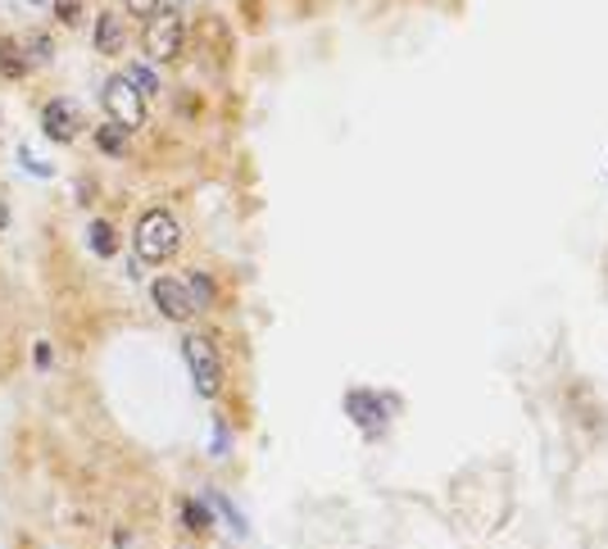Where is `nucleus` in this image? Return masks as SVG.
I'll list each match as a JSON object with an SVG mask.
<instances>
[{
  "instance_id": "f257e3e1",
  "label": "nucleus",
  "mask_w": 608,
  "mask_h": 549,
  "mask_svg": "<svg viewBox=\"0 0 608 549\" xmlns=\"http://www.w3.org/2000/svg\"><path fill=\"white\" fill-rule=\"evenodd\" d=\"M137 264H164L177 254L182 245V228H177V218L164 213V209H150L141 223H137Z\"/></svg>"
},
{
  "instance_id": "f03ea898",
  "label": "nucleus",
  "mask_w": 608,
  "mask_h": 549,
  "mask_svg": "<svg viewBox=\"0 0 608 549\" xmlns=\"http://www.w3.org/2000/svg\"><path fill=\"white\" fill-rule=\"evenodd\" d=\"M182 354H186V369H192L196 391H200L205 399H214V395L222 391V359H218L214 341L196 332V337H186V341H182Z\"/></svg>"
},
{
  "instance_id": "7ed1b4c3",
  "label": "nucleus",
  "mask_w": 608,
  "mask_h": 549,
  "mask_svg": "<svg viewBox=\"0 0 608 549\" xmlns=\"http://www.w3.org/2000/svg\"><path fill=\"white\" fill-rule=\"evenodd\" d=\"M182 36H186L182 14L177 10H155V14H150V23H145V55L160 59V64L177 59L182 55Z\"/></svg>"
},
{
  "instance_id": "20e7f679",
  "label": "nucleus",
  "mask_w": 608,
  "mask_h": 549,
  "mask_svg": "<svg viewBox=\"0 0 608 549\" xmlns=\"http://www.w3.org/2000/svg\"><path fill=\"white\" fill-rule=\"evenodd\" d=\"M100 100H105V109H109V119L119 123L123 132H132V128L145 123V100L137 96V87H132L128 78H109V83L100 87Z\"/></svg>"
},
{
  "instance_id": "39448f33",
  "label": "nucleus",
  "mask_w": 608,
  "mask_h": 549,
  "mask_svg": "<svg viewBox=\"0 0 608 549\" xmlns=\"http://www.w3.org/2000/svg\"><path fill=\"white\" fill-rule=\"evenodd\" d=\"M150 296H155L160 314L173 318V322H186V318H196V300L186 296V286L177 277H160L155 286H150Z\"/></svg>"
},
{
  "instance_id": "423d86ee",
  "label": "nucleus",
  "mask_w": 608,
  "mask_h": 549,
  "mask_svg": "<svg viewBox=\"0 0 608 549\" xmlns=\"http://www.w3.org/2000/svg\"><path fill=\"white\" fill-rule=\"evenodd\" d=\"M346 414H350L368 436H377V431H382V422H387V399H377V391H350V395H346Z\"/></svg>"
},
{
  "instance_id": "0eeeda50",
  "label": "nucleus",
  "mask_w": 608,
  "mask_h": 549,
  "mask_svg": "<svg viewBox=\"0 0 608 549\" xmlns=\"http://www.w3.org/2000/svg\"><path fill=\"white\" fill-rule=\"evenodd\" d=\"M42 128H46L51 141H73L78 136V109H73L68 100H51L42 109Z\"/></svg>"
},
{
  "instance_id": "6e6552de",
  "label": "nucleus",
  "mask_w": 608,
  "mask_h": 549,
  "mask_svg": "<svg viewBox=\"0 0 608 549\" xmlns=\"http://www.w3.org/2000/svg\"><path fill=\"white\" fill-rule=\"evenodd\" d=\"M123 42H128V36H123V23L113 19V14H100V19H96V51H100V55H119Z\"/></svg>"
},
{
  "instance_id": "1a4fd4ad",
  "label": "nucleus",
  "mask_w": 608,
  "mask_h": 549,
  "mask_svg": "<svg viewBox=\"0 0 608 549\" xmlns=\"http://www.w3.org/2000/svg\"><path fill=\"white\" fill-rule=\"evenodd\" d=\"M0 68H6L10 78H23V73L32 68L28 55H23V42H14V36H0Z\"/></svg>"
},
{
  "instance_id": "9d476101",
  "label": "nucleus",
  "mask_w": 608,
  "mask_h": 549,
  "mask_svg": "<svg viewBox=\"0 0 608 549\" xmlns=\"http://www.w3.org/2000/svg\"><path fill=\"white\" fill-rule=\"evenodd\" d=\"M87 241H91V254H100V260H109V254L119 250V237H113V228L105 223V218H96V223L87 228Z\"/></svg>"
},
{
  "instance_id": "9b49d317",
  "label": "nucleus",
  "mask_w": 608,
  "mask_h": 549,
  "mask_svg": "<svg viewBox=\"0 0 608 549\" xmlns=\"http://www.w3.org/2000/svg\"><path fill=\"white\" fill-rule=\"evenodd\" d=\"M123 78L137 87V96H141V100H145V96H160V78H155V73H150L145 64H132V68L123 73Z\"/></svg>"
},
{
  "instance_id": "f8f14e48",
  "label": "nucleus",
  "mask_w": 608,
  "mask_h": 549,
  "mask_svg": "<svg viewBox=\"0 0 608 549\" xmlns=\"http://www.w3.org/2000/svg\"><path fill=\"white\" fill-rule=\"evenodd\" d=\"M182 523H186V531H209L214 518H209V508H205L200 499H186V504H182Z\"/></svg>"
},
{
  "instance_id": "ddd939ff",
  "label": "nucleus",
  "mask_w": 608,
  "mask_h": 549,
  "mask_svg": "<svg viewBox=\"0 0 608 549\" xmlns=\"http://www.w3.org/2000/svg\"><path fill=\"white\" fill-rule=\"evenodd\" d=\"M186 296L196 300V309L209 305V300H214V282H209V273H186Z\"/></svg>"
},
{
  "instance_id": "4468645a",
  "label": "nucleus",
  "mask_w": 608,
  "mask_h": 549,
  "mask_svg": "<svg viewBox=\"0 0 608 549\" xmlns=\"http://www.w3.org/2000/svg\"><path fill=\"white\" fill-rule=\"evenodd\" d=\"M96 145L105 155H123V128L119 123H105L100 132H96Z\"/></svg>"
},
{
  "instance_id": "2eb2a0df",
  "label": "nucleus",
  "mask_w": 608,
  "mask_h": 549,
  "mask_svg": "<svg viewBox=\"0 0 608 549\" xmlns=\"http://www.w3.org/2000/svg\"><path fill=\"white\" fill-rule=\"evenodd\" d=\"M23 55H28V64H46V59L55 55L51 36H28V42H23Z\"/></svg>"
},
{
  "instance_id": "dca6fc26",
  "label": "nucleus",
  "mask_w": 608,
  "mask_h": 549,
  "mask_svg": "<svg viewBox=\"0 0 608 549\" xmlns=\"http://www.w3.org/2000/svg\"><path fill=\"white\" fill-rule=\"evenodd\" d=\"M55 14H59V23H73L83 14V6H78V0H55Z\"/></svg>"
},
{
  "instance_id": "f3484780",
  "label": "nucleus",
  "mask_w": 608,
  "mask_h": 549,
  "mask_svg": "<svg viewBox=\"0 0 608 549\" xmlns=\"http://www.w3.org/2000/svg\"><path fill=\"white\" fill-rule=\"evenodd\" d=\"M123 6L137 14V19H150V14H155L160 10V0H123Z\"/></svg>"
},
{
  "instance_id": "a211bd4d",
  "label": "nucleus",
  "mask_w": 608,
  "mask_h": 549,
  "mask_svg": "<svg viewBox=\"0 0 608 549\" xmlns=\"http://www.w3.org/2000/svg\"><path fill=\"white\" fill-rule=\"evenodd\" d=\"M19 160L28 164V173H36V177H51V164H42V160H32V151H19Z\"/></svg>"
},
{
  "instance_id": "6ab92c4d",
  "label": "nucleus",
  "mask_w": 608,
  "mask_h": 549,
  "mask_svg": "<svg viewBox=\"0 0 608 549\" xmlns=\"http://www.w3.org/2000/svg\"><path fill=\"white\" fill-rule=\"evenodd\" d=\"M32 359H36V369H46V363H51V345L42 341V345H36V354H32Z\"/></svg>"
},
{
  "instance_id": "aec40b11",
  "label": "nucleus",
  "mask_w": 608,
  "mask_h": 549,
  "mask_svg": "<svg viewBox=\"0 0 608 549\" xmlns=\"http://www.w3.org/2000/svg\"><path fill=\"white\" fill-rule=\"evenodd\" d=\"M6 223H10V209H6V205H0V228H6Z\"/></svg>"
},
{
  "instance_id": "412c9836",
  "label": "nucleus",
  "mask_w": 608,
  "mask_h": 549,
  "mask_svg": "<svg viewBox=\"0 0 608 549\" xmlns=\"http://www.w3.org/2000/svg\"><path fill=\"white\" fill-rule=\"evenodd\" d=\"M32 6H46V0H32Z\"/></svg>"
}]
</instances>
